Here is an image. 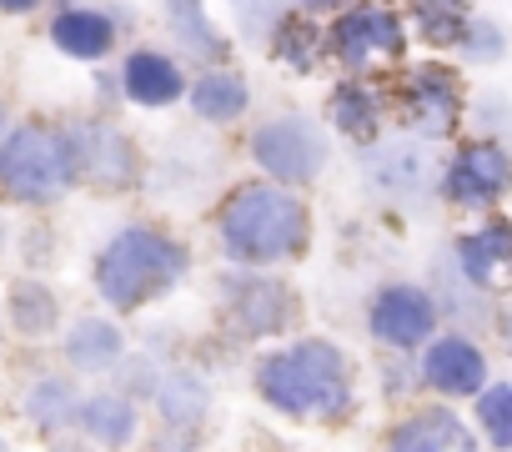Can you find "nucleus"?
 Wrapping results in <instances>:
<instances>
[{
    "mask_svg": "<svg viewBox=\"0 0 512 452\" xmlns=\"http://www.w3.org/2000/svg\"><path fill=\"white\" fill-rule=\"evenodd\" d=\"M0 126H6V101H0Z\"/></svg>",
    "mask_w": 512,
    "mask_h": 452,
    "instance_id": "33",
    "label": "nucleus"
},
{
    "mask_svg": "<svg viewBox=\"0 0 512 452\" xmlns=\"http://www.w3.org/2000/svg\"><path fill=\"white\" fill-rule=\"evenodd\" d=\"M477 417H482V432L492 437V447L512 452V382H497L477 397Z\"/></svg>",
    "mask_w": 512,
    "mask_h": 452,
    "instance_id": "28",
    "label": "nucleus"
},
{
    "mask_svg": "<svg viewBox=\"0 0 512 452\" xmlns=\"http://www.w3.org/2000/svg\"><path fill=\"white\" fill-rule=\"evenodd\" d=\"M307 237H312V216L282 186H241L221 206V247L231 262L277 267V262L297 257L307 247Z\"/></svg>",
    "mask_w": 512,
    "mask_h": 452,
    "instance_id": "1",
    "label": "nucleus"
},
{
    "mask_svg": "<svg viewBox=\"0 0 512 452\" xmlns=\"http://www.w3.org/2000/svg\"><path fill=\"white\" fill-rule=\"evenodd\" d=\"M302 11H312V16H337V11H347V6H357V0H297Z\"/></svg>",
    "mask_w": 512,
    "mask_h": 452,
    "instance_id": "31",
    "label": "nucleus"
},
{
    "mask_svg": "<svg viewBox=\"0 0 512 452\" xmlns=\"http://www.w3.org/2000/svg\"><path fill=\"white\" fill-rule=\"evenodd\" d=\"M121 91H126V101L156 111V106H171V101L186 96V71H181L166 51L141 46V51H131L126 66H121Z\"/></svg>",
    "mask_w": 512,
    "mask_h": 452,
    "instance_id": "13",
    "label": "nucleus"
},
{
    "mask_svg": "<svg viewBox=\"0 0 512 452\" xmlns=\"http://www.w3.org/2000/svg\"><path fill=\"white\" fill-rule=\"evenodd\" d=\"M507 347H512V322H507Z\"/></svg>",
    "mask_w": 512,
    "mask_h": 452,
    "instance_id": "34",
    "label": "nucleus"
},
{
    "mask_svg": "<svg viewBox=\"0 0 512 452\" xmlns=\"http://www.w3.org/2000/svg\"><path fill=\"white\" fill-rule=\"evenodd\" d=\"M186 101L201 121L211 126H226V121H241L246 106H251V86L241 81V71L231 66H206L191 86H186Z\"/></svg>",
    "mask_w": 512,
    "mask_h": 452,
    "instance_id": "18",
    "label": "nucleus"
},
{
    "mask_svg": "<svg viewBox=\"0 0 512 452\" xmlns=\"http://www.w3.org/2000/svg\"><path fill=\"white\" fill-rule=\"evenodd\" d=\"M231 11H236L246 36H267L287 16V0H231Z\"/></svg>",
    "mask_w": 512,
    "mask_h": 452,
    "instance_id": "30",
    "label": "nucleus"
},
{
    "mask_svg": "<svg viewBox=\"0 0 512 452\" xmlns=\"http://www.w3.org/2000/svg\"><path fill=\"white\" fill-rule=\"evenodd\" d=\"M121 352H126V337L106 317H81L66 337V362L76 372H111L121 362Z\"/></svg>",
    "mask_w": 512,
    "mask_h": 452,
    "instance_id": "22",
    "label": "nucleus"
},
{
    "mask_svg": "<svg viewBox=\"0 0 512 452\" xmlns=\"http://www.w3.org/2000/svg\"><path fill=\"white\" fill-rule=\"evenodd\" d=\"M397 106H402V121H407L412 136L442 141V136H452L457 121H462V81H457L452 66H437V61L412 66V71L402 76Z\"/></svg>",
    "mask_w": 512,
    "mask_h": 452,
    "instance_id": "7",
    "label": "nucleus"
},
{
    "mask_svg": "<svg viewBox=\"0 0 512 452\" xmlns=\"http://www.w3.org/2000/svg\"><path fill=\"white\" fill-rule=\"evenodd\" d=\"M322 51H327V36L317 31V21H312V11H287L277 26H272V56L287 66V71H297V76H307L317 61H322Z\"/></svg>",
    "mask_w": 512,
    "mask_h": 452,
    "instance_id": "23",
    "label": "nucleus"
},
{
    "mask_svg": "<svg viewBox=\"0 0 512 452\" xmlns=\"http://www.w3.org/2000/svg\"><path fill=\"white\" fill-rule=\"evenodd\" d=\"M327 156V131L312 116H272L251 131V161L282 186H307L312 176H322Z\"/></svg>",
    "mask_w": 512,
    "mask_h": 452,
    "instance_id": "6",
    "label": "nucleus"
},
{
    "mask_svg": "<svg viewBox=\"0 0 512 452\" xmlns=\"http://www.w3.org/2000/svg\"><path fill=\"white\" fill-rule=\"evenodd\" d=\"M161 6H166V21H171V36L181 41V51H186L191 61L221 66L226 36H221L216 21L206 16V0H161Z\"/></svg>",
    "mask_w": 512,
    "mask_h": 452,
    "instance_id": "21",
    "label": "nucleus"
},
{
    "mask_svg": "<svg viewBox=\"0 0 512 452\" xmlns=\"http://www.w3.org/2000/svg\"><path fill=\"white\" fill-rule=\"evenodd\" d=\"M76 186L66 126H16L0 136V191L11 201H56Z\"/></svg>",
    "mask_w": 512,
    "mask_h": 452,
    "instance_id": "4",
    "label": "nucleus"
},
{
    "mask_svg": "<svg viewBox=\"0 0 512 452\" xmlns=\"http://www.w3.org/2000/svg\"><path fill=\"white\" fill-rule=\"evenodd\" d=\"M36 6H41V0H0V11H6V16H26Z\"/></svg>",
    "mask_w": 512,
    "mask_h": 452,
    "instance_id": "32",
    "label": "nucleus"
},
{
    "mask_svg": "<svg viewBox=\"0 0 512 452\" xmlns=\"http://www.w3.org/2000/svg\"><path fill=\"white\" fill-rule=\"evenodd\" d=\"M387 452H477V442L462 417H452L447 407H427L392 432Z\"/></svg>",
    "mask_w": 512,
    "mask_h": 452,
    "instance_id": "16",
    "label": "nucleus"
},
{
    "mask_svg": "<svg viewBox=\"0 0 512 452\" xmlns=\"http://www.w3.org/2000/svg\"><path fill=\"white\" fill-rule=\"evenodd\" d=\"M116 36H121L116 21L106 11H91V6H71V11H61L51 21V41L71 61H101V56H111Z\"/></svg>",
    "mask_w": 512,
    "mask_h": 452,
    "instance_id": "17",
    "label": "nucleus"
},
{
    "mask_svg": "<svg viewBox=\"0 0 512 452\" xmlns=\"http://www.w3.org/2000/svg\"><path fill=\"white\" fill-rule=\"evenodd\" d=\"M457 272L467 287L497 292L512 287V221H487L457 242Z\"/></svg>",
    "mask_w": 512,
    "mask_h": 452,
    "instance_id": "12",
    "label": "nucleus"
},
{
    "mask_svg": "<svg viewBox=\"0 0 512 452\" xmlns=\"http://www.w3.org/2000/svg\"><path fill=\"white\" fill-rule=\"evenodd\" d=\"M56 322H61V307H56L51 287H41V282H16V287H11V327H16V332L46 337Z\"/></svg>",
    "mask_w": 512,
    "mask_h": 452,
    "instance_id": "27",
    "label": "nucleus"
},
{
    "mask_svg": "<svg viewBox=\"0 0 512 452\" xmlns=\"http://www.w3.org/2000/svg\"><path fill=\"white\" fill-rule=\"evenodd\" d=\"M181 272H186L181 242H171L156 226H126V232L111 237V247L96 257V292L116 312H136L141 302L176 287Z\"/></svg>",
    "mask_w": 512,
    "mask_h": 452,
    "instance_id": "3",
    "label": "nucleus"
},
{
    "mask_svg": "<svg viewBox=\"0 0 512 452\" xmlns=\"http://www.w3.org/2000/svg\"><path fill=\"white\" fill-rule=\"evenodd\" d=\"M402 51H407V21L392 6H377V0H357V6L337 11V21L327 26V56L347 76L392 66L402 61Z\"/></svg>",
    "mask_w": 512,
    "mask_h": 452,
    "instance_id": "5",
    "label": "nucleus"
},
{
    "mask_svg": "<svg viewBox=\"0 0 512 452\" xmlns=\"http://www.w3.org/2000/svg\"><path fill=\"white\" fill-rule=\"evenodd\" d=\"M442 191L457 201V206H497L507 191H512V156L497 146V141H472L452 156L447 176H442Z\"/></svg>",
    "mask_w": 512,
    "mask_h": 452,
    "instance_id": "9",
    "label": "nucleus"
},
{
    "mask_svg": "<svg viewBox=\"0 0 512 452\" xmlns=\"http://www.w3.org/2000/svg\"><path fill=\"white\" fill-rule=\"evenodd\" d=\"M407 21L427 46H457L472 21V6L467 0H407Z\"/></svg>",
    "mask_w": 512,
    "mask_h": 452,
    "instance_id": "24",
    "label": "nucleus"
},
{
    "mask_svg": "<svg viewBox=\"0 0 512 452\" xmlns=\"http://www.w3.org/2000/svg\"><path fill=\"white\" fill-rule=\"evenodd\" d=\"M427 146H432V141L412 136V141H392V146L367 151V176H372V186H377L382 196H392V201H417V196H427L432 181H437V161H432Z\"/></svg>",
    "mask_w": 512,
    "mask_h": 452,
    "instance_id": "11",
    "label": "nucleus"
},
{
    "mask_svg": "<svg viewBox=\"0 0 512 452\" xmlns=\"http://www.w3.org/2000/svg\"><path fill=\"white\" fill-rule=\"evenodd\" d=\"M206 382L201 377H191V372H171L161 387H156V407H161V417L166 422H176V427H196L201 417H206Z\"/></svg>",
    "mask_w": 512,
    "mask_h": 452,
    "instance_id": "26",
    "label": "nucleus"
},
{
    "mask_svg": "<svg viewBox=\"0 0 512 452\" xmlns=\"http://www.w3.org/2000/svg\"><path fill=\"white\" fill-rule=\"evenodd\" d=\"M422 377L437 387V392H452V397H472L482 392L487 382V357L477 352V342L467 337H437L422 357Z\"/></svg>",
    "mask_w": 512,
    "mask_h": 452,
    "instance_id": "14",
    "label": "nucleus"
},
{
    "mask_svg": "<svg viewBox=\"0 0 512 452\" xmlns=\"http://www.w3.org/2000/svg\"><path fill=\"white\" fill-rule=\"evenodd\" d=\"M256 387L287 417L332 422L352 407V372L332 342H297L256 367Z\"/></svg>",
    "mask_w": 512,
    "mask_h": 452,
    "instance_id": "2",
    "label": "nucleus"
},
{
    "mask_svg": "<svg viewBox=\"0 0 512 452\" xmlns=\"http://www.w3.org/2000/svg\"><path fill=\"white\" fill-rule=\"evenodd\" d=\"M81 432L96 442V447H106V452H121V447H131L136 442V432H141V422H136V402L131 397H121V392H96L91 402H81Z\"/></svg>",
    "mask_w": 512,
    "mask_h": 452,
    "instance_id": "19",
    "label": "nucleus"
},
{
    "mask_svg": "<svg viewBox=\"0 0 512 452\" xmlns=\"http://www.w3.org/2000/svg\"><path fill=\"white\" fill-rule=\"evenodd\" d=\"M297 317V297L282 287V282H241L236 297H231V322L246 332V337H272V332H287Z\"/></svg>",
    "mask_w": 512,
    "mask_h": 452,
    "instance_id": "15",
    "label": "nucleus"
},
{
    "mask_svg": "<svg viewBox=\"0 0 512 452\" xmlns=\"http://www.w3.org/2000/svg\"><path fill=\"white\" fill-rule=\"evenodd\" d=\"M26 417H31L41 432L71 427V417H81L76 387H71L66 377H41V382H31V392H26Z\"/></svg>",
    "mask_w": 512,
    "mask_h": 452,
    "instance_id": "25",
    "label": "nucleus"
},
{
    "mask_svg": "<svg viewBox=\"0 0 512 452\" xmlns=\"http://www.w3.org/2000/svg\"><path fill=\"white\" fill-rule=\"evenodd\" d=\"M367 322H372V337H377L382 347L412 352V347H427V342H432L437 302H432L422 287H382Z\"/></svg>",
    "mask_w": 512,
    "mask_h": 452,
    "instance_id": "10",
    "label": "nucleus"
},
{
    "mask_svg": "<svg viewBox=\"0 0 512 452\" xmlns=\"http://www.w3.org/2000/svg\"><path fill=\"white\" fill-rule=\"evenodd\" d=\"M327 116H332V126H337L342 136H352V141H372V136L382 131V121H387V106H382V96H377L362 76H347V81L332 91Z\"/></svg>",
    "mask_w": 512,
    "mask_h": 452,
    "instance_id": "20",
    "label": "nucleus"
},
{
    "mask_svg": "<svg viewBox=\"0 0 512 452\" xmlns=\"http://www.w3.org/2000/svg\"><path fill=\"white\" fill-rule=\"evenodd\" d=\"M457 51H462L472 66H497V61H502V51H507V36H502V26H497V21L472 16V21H467V31H462V41H457Z\"/></svg>",
    "mask_w": 512,
    "mask_h": 452,
    "instance_id": "29",
    "label": "nucleus"
},
{
    "mask_svg": "<svg viewBox=\"0 0 512 452\" xmlns=\"http://www.w3.org/2000/svg\"><path fill=\"white\" fill-rule=\"evenodd\" d=\"M76 181H91L101 191H126L136 181V146L111 121H76L66 126Z\"/></svg>",
    "mask_w": 512,
    "mask_h": 452,
    "instance_id": "8",
    "label": "nucleus"
}]
</instances>
